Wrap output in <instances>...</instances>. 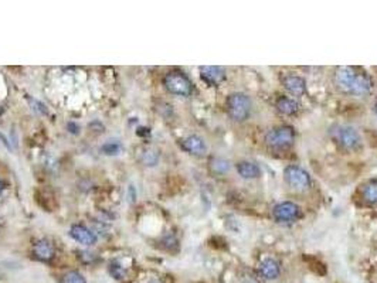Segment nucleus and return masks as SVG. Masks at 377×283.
<instances>
[{"label": "nucleus", "mask_w": 377, "mask_h": 283, "mask_svg": "<svg viewBox=\"0 0 377 283\" xmlns=\"http://www.w3.org/2000/svg\"><path fill=\"white\" fill-rule=\"evenodd\" d=\"M284 87L287 88L288 92H291L292 95L300 96V95L305 94L307 91V82L302 76L298 75H288L284 78Z\"/></svg>", "instance_id": "obj_11"}, {"label": "nucleus", "mask_w": 377, "mask_h": 283, "mask_svg": "<svg viewBox=\"0 0 377 283\" xmlns=\"http://www.w3.org/2000/svg\"><path fill=\"white\" fill-rule=\"evenodd\" d=\"M277 109L280 111L284 115H292L298 111V104L291 99V98H287V96H282L277 101Z\"/></svg>", "instance_id": "obj_16"}, {"label": "nucleus", "mask_w": 377, "mask_h": 283, "mask_svg": "<svg viewBox=\"0 0 377 283\" xmlns=\"http://www.w3.org/2000/svg\"><path fill=\"white\" fill-rule=\"evenodd\" d=\"M371 89V81L370 78L367 75H364V74H358L356 76V81L353 84V87H351V91L350 94L353 95H364V94H369Z\"/></svg>", "instance_id": "obj_14"}, {"label": "nucleus", "mask_w": 377, "mask_h": 283, "mask_svg": "<svg viewBox=\"0 0 377 283\" xmlns=\"http://www.w3.org/2000/svg\"><path fill=\"white\" fill-rule=\"evenodd\" d=\"M182 147H183V150L190 153V155H194V156H203L206 150H207L205 140L196 136V135H192V136H187L186 139H183L182 140Z\"/></svg>", "instance_id": "obj_8"}, {"label": "nucleus", "mask_w": 377, "mask_h": 283, "mask_svg": "<svg viewBox=\"0 0 377 283\" xmlns=\"http://www.w3.org/2000/svg\"><path fill=\"white\" fill-rule=\"evenodd\" d=\"M109 272H111V275L118 279V280H121L125 277V271H123V268H122L121 265L118 264H111L109 266Z\"/></svg>", "instance_id": "obj_21"}, {"label": "nucleus", "mask_w": 377, "mask_h": 283, "mask_svg": "<svg viewBox=\"0 0 377 283\" xmlns=\"http://www.w3.org/2000/svg\"><path fill=\"white\" fill-rule=\"evenodd\" d=\"M159 160V155L155 153V151H145L143 153V163L147 166H155Z\"/></svg>", "instance_id": "obj_22"}, {"label": "nucleus", "mask_w": 377, "mask_h": 283, "mask_svg": "<svg viewBox=\"0 0 377 283\" xmlns=\"http://www.w3.org/2000/svg\"><path fill=\"white\" fill-rule=\"evenodd\" d=\"M68 126H70L71 129H72V131H71V132H72V133H77V131H78V127H77V126H74V125H72V123H70V125H68Z\"/></svg>", "instance_id": "obj_24"}, {"label": "nucleus", "mask_w": 377, "mask_h": 283, "mask_svg": "<svg viewBox=\"0 0 377 283\" xmlns=\"http://www.w3.org/2000/svg\"><path fill=\"white\" fill-rule=\"evenodd\" d=\"M272 214H274L275 220L280 222H291L299 217V207L291 201L281 202L275 205Z\"/></svg>", "instance_id": "obj_6"}, {"label": "nucleus", "mask_w": 377, "mask_h": 283, "mask_svg": "<svg viewBox=\"0 0 377 283\" xmlns=\"http://www.w3.org/2000/svg\"><path fill=\"white\" fill-rule=\"evenodd\" d=\"M374 109H376V113H377V102H376V105H374Z\"/></svg>", "instance_id": "obj_27"}, {"label": "nucleus", "mask_w": 377, "mask_h": 283, "mask_svg": "<svg viewBox=\"0 0 377 283\" xmlns=\"http://www.w3.org/2000/svg\"><path fill=\"white\" fill-rule=\"evenodd\" d=\"M258 269H260V275L264 279H267V280H274L281 273V268H280L278 262L274 261V259H265V261H262Z\"/></svg>", "instance_id": "obj_13"}, {"label": "nucleus", "mask_w": 377, "mask_h": 283, "mask_svg": "<svg viewBox=\"0 0 377 283\" xmlns=\"http://www.w3.org/2000/svg\"><path fill=\"white\" fill-rule=\"evenodd\" d=\"M227 108H229V115L231 119L236 122H243L251 113V101L247 95L236 92L229 96Z\"/></svg>", "instance_id": "obj_1"}, {"label": "nucleus", "mask_w": 377, "mask_h": 283, "mask_svg": "<svg viewBox=\"0 0 377 283\" xmlns=\"http://www.w3.org/2000/svg\"><path fill=\"white\" fill-rule=\"evenodd\" d=\"M363 195L366 201L371 202V204H377V180L370 182L364 187Z\"/></svg>", "instance_id": "obj_17"}, {"label": "nucleus", "mask_w": 377, "mask_h": 283, "mask_svg": "<svg viewBox=\"0 0 377 283\" xmlns=\"http://www.w3.org/2000/svg\"><path fill=\"white\" fill-rule=\"evenodd\" d=\"M356 76H358V72L353 68H350V67H340L336 71L335 81H336V85L339 87V89L350 94L351 87L356 81Z\"/></svg>", "instance_id": "obj_7"}, {"label": "nucleus", "mask_w": 377, "mask_h": 283, "mask_svg": "<svg viewBox=\"0 0 377 283\" xmlns=\"http://www.w3.org/2000/svg\"><path fill=\"white\" fill-rule=\"evenodd\" d=\"M70 235L76 239L77 242L83 244V245H94L96 242L95 234L91 233L88 228L83 225H74L71 226Z\"/></svg>", "instance_id": "obj_10"}, {"label": "nucleus", "mask_w": 377, "mask_h": 283, "mask_svg": "<svg viewBox=\"0 0 377 283\" xmlns=\"http://www.w3.org/2000/svg\"><path fill=\"white\" fill-rule=\"evenodd\" d=\"M33 252H34V256L39 261H41V262H50L54 258V255H56L52 244L48 241H44V239L34 244Z\"/></svg>", "instance_id": "obj_12"}, {"label": "nucleus", "mask_w": 377, "mask_h": 283, "mask_svg": "<svg viewBox=\"0 0 377 283\" xmlns=\"http://www.w3.org/2000/svg\"><path fill=\"white\" fill-rule=\"evenodd\" d=\"M335 139L346 149H355L360 145L358 131L351 126H339L335 132Z\"/></svg>", "instance_id": "obj_5"}, {"label": "nucleus", "mask_w": 377, "mask_h": 283, "mask_svg": "<svg viewBox=\"0 0 377 283\" xmlns=\"http://www.w3.org/2000/svg\"><path fill=\"white\" fill-rule=\"evenodd\" d=\"M295 132L291 126H280L269 131L265 136V140L272 147H285L294 143Z\"/></svg>", "instance_id": "obj_3"}, {"label": "nucleus", "mask_w": 377, "mask_h": 283, "mask_svg": "<svg viewBox=\"0 0 377 283\" xmlns=\"http://www.w3.org/2000/svg\"><path fill=\"white\" fill-rule=\"evenodd\" d=\"M237 171L243 178H256L261 173L260 167L253 162H240L237 164Z\"/></svg>", "instance_id": "obj_15"}, {"label": "nucleus", "mask_w": 377, "mask_h": 283, "mask_svg": "<svg viewBox=\"0 0 377 283\" xmlns=\"http://www.w3.org/2000/svg\"><path fill=\"white\" fill-rule=\"evenodd\" d=\"M200 76L209 85H218L225 78V72L221 67H202L200 68Z\"/></svg>", "instance_id": "obj_9"}, {"label": "nucleus", "mask_w": 377, "mask_h": 283, "mask_svg": "<svg viewBox=\"0 0 377 283\" xmlns=\"http://www.w3.org/2000/svg\"><path fill=\"white\" fill-rule=\"evenodd\" d=\"M3 189H5V186H3V183L0 182V194H2V191H3Z\"/></svg>", "instance_id": "obj_25"}, {"label": "nucleus", "mask_w": 377, "mask_h": 283, "mask_svg": "<svg viewBox=\"0 0 377 283\" xmlns=\"http://www.w3.org/2000/svg\"><path fill=\"white\" fill-rule=\"evenodd\" d=\"M163 84L170 94L179 95V96H189L193 91L192 82L189 81V78L185 74L176 72V71L169 72L163 78Z\"/></svg>", "instance_id": "obj_2"}, {"label": "nucleus", "mask_w": 377, "mask_h": 283, "mask_svg": "<svg viewBox=\"0 0 377 283\" xmlns=\"http://www.w3.org/2000/svg\"><path fill=\"white\" fill-rule=\"evenodd\" d=\"M103 151L105 155H118L121 151V145L118 142H112L109 140L103 146Z\"/></svg>", "instance_id": "obj_19"}, {"label": "nucleus", "mask_w": 377, "mask_h": 283, "mask_svg": "<svg viewBox=\"0 0 377 283\" xmlns=\"http://www.w3.org/2000/svg\"><path fill=\"white\" fill-rule=\"evenodd\" d=\"M284 177L285 182L295 190H307L311 186V177L304 169H300L298 166H288L287 169L284 170Z\"/></svg>", "instance_id": "obj_4"}, {"label": "nucleus", "mask_w": 377, "mask_h": 283, "mask_svg": "<svg viewBox=\"0 0 377 283\" xmlns=\"http://www.w3.org/2000/svg\"><path fill=\"white\" fill-rule=\"evenodd\" d=\"M64 283H87L81 273L78 272H68L64 276Z\"/></svg>", "instance_id": "obj_20"}, {"label": "nucleus", "mask_w": 377, "mask_h": 283, "mask_svg": "<svg viewBox=\"0 0 377 283\" xmlns=\"http://www.w3.org/2000/svg\"><path fill=\"white\" fill-rule=\"evenodd\" d=\"M150 283H160V282H158V280H152V282H150Z\"/></svg>", "instance_id": "obj_26"}, {"label": "nucleus", "mask_w": 377, "mask_h": 283, "mask_svg": "<svg viewBox=\"0 0 377 283\" xmlns=\"http://www.w3.org/2000/svg\"><path fill=\"white\" fill-rule=\"evenodd\" d=\"M129 200L134 202L136 200V191H135L134 186H129Z\"/></svg>", "instance_id": "obj_23"}, {"label": "nucleus", "mask_w": 377, "mask_h": 283, "mask_svg": "<svg viewBox=\"0 0 377 283\" xmlns=\"http://www.w3.org/2000/svg\"><path fill=\"white\" fill-rule=\"evenodd\" d=\"M211 167H213V170L216 171V173H225L227 170L230 169V164H229V162H225V160H223V159H216V160H213L211 162Z\"/></svg>", "instance_id": "obj_18"}]
</instances>
